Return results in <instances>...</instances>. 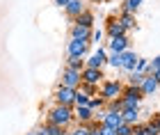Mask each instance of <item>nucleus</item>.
Instances as JSON below:
<instances>
[{
  "label": "nucleus",
  "mask_w": 160,
  "mask_h": 135,
  "mask_svg": "<svg viewBox=\"0 0 160 135\" xmlns=\"http://www.w3.org/2000/svg\"><path fill=\"white\" fill-rule=\"evenodd\" d=\"M46 119H48V122H53V124L64 126V128H69V126L76 122V115H73V108H71V105H60V103H55L53 108L48 110Z\"/></svg>",
  "instance_id": "obj_1"
},
{
  "label": "nucleus",
  "mask_w": 160,
  "mask_h": 135,
  "mask_svg": "<svg viewBox=\"0 0 160 135\" xmlns=\"http://www.w3.org/2000/svg\"><path fill=\"white\" fill-rule=\"evenodd\" d=\"M121 98H123V108H135V105L142 103V89L137 85H123V92H121Z\"/></svg>",
  "instance_id": "obj_2"
},
{
  "label": "nucleus",
  "mask_w": 160,
  "mask_h": 135,
  "mask_svg": "<svg viewBox=\"0 0 160 135\" xmlns=\"http://www.w3.org/2000/svg\"><path fill=\"white\" fill-rule=\"evenodd\" d=\"M121 92H123V82L121 80H103L98 85V94L105 98V101H110V98H117L121 96Z\"/></svg>",
  "instance_id": "obj_3"
},
{
  "label": "nucleus",
  "mask_w": 160,
  "mask_h": 135,
  "mask_svg": "<svg viewBox=\"0 0 160 135\" xmlns=\"http://www.w3.org/2000/svg\"><path fill=\"white\" fill-rule=\"evenodd\" d=\"M53 101L55 103H60V105H71L73 108V101H76V89H71V87H67V85H57V89L53 92Z\"/></svg>",
  "instance_id": "obj_4"
},
{
  "label": "nucleus",
  "mask_w": 160,
  "mask_h": 135,
  "mask_svg": "<svg viewBox=\"0 0 160 135\" xmlns=\"http://www.w3.org/2000/svg\"><path fill=\"white\" fill-rule=\"evenodd\" d=\"M108 64V48L105 46H98L89 58L85 60V67H92V69H103Z\"/></svg>",
  "instance_id": "obj_5"
},
{
  "label": "nucleus",
  "mask_w": 160,
  "mask_h": 135,
  "mask_svg": "<svg viewBox=\"0 0 160 135\" xmlns=\"http://www.w3.org/2000/svg\"><path fill=\"white\" fill-rule=\"evenodd\" d=\"M105 34L108 37H121V34H128L126 32V28L121 25V21H119V16L117 14H110V16L105 18Z\"/></svg>",
  "instance_id": "obj_6"
},
{
  "label": "nucleus",
  "mask_w": 160,
  "mask_h": 135,
  "mask_svg": "<svg viewBox=\"0 0 160 135\" xmlns=\"http://www.w3.org/2000/svg\"><path fill=\"white\" fill-rule=\"evenodd\" d=\"M67 53L85 58V55L89 53V39H76V37H71L69 44H67Z\"/></svg>",
  "instance_id": "obj_7"
},
{
  "label": "nucleus",
  "mask_w": 160,
  "mask_h": 135,
  "mask_svg": "<svg viewBox=\"0 0 160 135\" xmlns=\"http://www.w3.org/2000/svg\"><path fill=\"white\" fill-rule=\"evenodd\" d=\"M80 78H82V82H89V85H101L105 80V73L103 69H92V67H85L80 71Z\"/></svg>",
  "instance_id": "obj_8"
},
{
  "label": "nucleus",
  "mask_w": 160,
  "mask_h": 135,
  "mask_svg": "<svg viewBox=\"0 0 160 135\" xmlns=\"http://www.w3.org/2000/svg\"><path fill=\"white\" fill-rule=\"evenodd\" d=\"M126 48H130L128 34H121V37H108V53H123Z\"/></svg>",
  "instance_id": "obj_9"
},
{
  "label": "nucleus",
  "mask_w": 160,
  "mask_h": 135,
  "mask_svg": "<svg viewBox=\"0 0 160 135\" xmlns=\"http://www.w3.org/2000/svg\"><path fill=\"white\" fill-rule=\"evenodd\" d=\"M80 82H82L80 71L71 69V67H64V71H62V85H67V87H71V89H78Z\"/></svg>",
  "instance_id": "obj_10"
},
{
  "label": "nucleus",
  "mask_w": 160,
  "mask_h": 135,
  "mask_svg": "<svg viewBox=\"0 0 160 135\" xmlns=\"http://www.w3.org/2000/svg\"><path fill=\"white\" fill-rule=\"evenodd\" d=\"M158 87H160V82L153 78V73H144V80H142V85H140L142 94H144V96H153L156 92H158Z\"/></svg>",
  "instance_id": "obj_11"
},
{
  "label": "nucleus",
  "mask_w": 160,
  "mask_h": 135,
  "mask_svg": "<svg viewBox=\"0 0 160 135\" xmlns=\"http://www.w3.org/2000/svg\"><path fill=\"white\" fill-rule=\"evenodd\" d=\"M73 115H76V124H89L94 119V110L89 105H73Z\"/></svg>",
  "instance_id": "obj_12"
},
{
  "label": "nucleus",
  "mask_w": 160,
  "mask_h": 135,
  "mask_svg": "<svg viewBox=\"0 0 160 135\" xmlns=\"http://www.w3.org/2000/svg\"><path fill=\"white\" fill-rule=\"evenodd\" d=\"M85 9H87L85 0H69V5L64 7V12H67V16H69L71 21H76V18H78Z\"/></svg>",
  "instance_id": "obj_13"
},
{
  "label": "nucleus",
  "mask_w": 160,
  "mask_h": 135,
  "mask_svg": "<svg viewBox=\"0 0 160 135\" xmlns=\"http://www.w3.org/2000/svg\"><path fill=\"white\" fill-rule=\"evenodd\" d=\"M137 58H140V55H137L133 48H126V51L121 53V69L130 73V71L135 69V64H137Z\"/></svg>",
  "instance_id": "obj_14"
},
{
  "label": "nucleus",
  "mask_w": 160,
  "mask_h": 135,
  "mask_svg": "<svg viewBox=\"0 0 160 135\" xmlns=\"http://www.w3.org/2000/svg\"><path fill=\"white\" fill-rule=\"evenodd\" d=\"M103 124H105V126H110V128H117V126H121V124H123L121 112H117V110H105Z\"/></svg>",
  "instance_id": "obj_15"
},
{
  "label": "nucleus",
  "mask_w": 160,
  "mask_h": 135,
  "mask_svg": "<svg viewBox=\"0 0 160 135\" xmlns=\"http://www.w3.org/2000/svg\"><path fill=\"white\" fill-rule=\"evenodd\" d=\"M140 105H135V108H123L121 110V117H123V122L130 124V126H135L137 122H140Z\"/></svg>",
  "instance_id": "obj_16"
},
{
  "label": "nucleus",
  "mask_w": 160,
  "mask_h": 135,
  "mask_svg": "<svg viewBox=\"0 0 160 135\" xmlns=\"http://www.w3.org/2000/svg\"><path fill=\"white\" fill-rule=\"evenodd\" d=\"M92 30L94 28H87V25H80V23H73L71 25V37H76V39H89L92 37Z\"/></svg>",
  "instance_id": "obj_17"
},
{
  "label": "nucleus",
  "mask_w": 160,
  "mask_h": 135,
  "mask_svg": "<svg viewBox=\"0 0 160 135\" xmlns=\"http://www.w3.org/2000/svg\"><path fill=\"white\" fill-rule=\"evenodd\" d=\"M119 16V21H121V25L126 28V32H130V30H135V25H137V21H135V14H130V12H119L117 14Z\"/></svg>",
  "instance_id": "obj_18"
},
{
  "label": "nucleus",
  "mask_w": 160,
  "mask_h": 135,
  "mask_svg": "<svg viewBox=\"0 0 160 135\" xmlns=\"http://www.w3.org/2000/svg\"><path fill=\"white\" fill-rule=\"evenodd\" d=\"M142 128L147 135H160V115H153L147 124H142Z\"/></svg>",
  "instance_id": "obj_19"
},
{
  "label": "nucleus",
  "mask_w": 160,
  "mask_h": 135,
  "mask_svg": "<svg viewBox=\"0 0 160 135\" xmlns=\"http://www.w3.org/2000/svg\"><path fill=\"white\" fill-rule=\"evenodd\" d=\"M73 23H80V25H87V28H94V23H96V16H94L92 9H85L80 16L73 21Z\"/></svg>",
  "instance_id": "obj_20"
},
{
  "label": "nucleus",
  "mask_w": 160,
  "mask_h": 135,
  "mask_svg": "<svg viewBox=\"0 0 160 135\" xmlns=\"http://www.w3.org/2000/svg\"><path fill=\"white\" fill-rule=\"evenodd\" d=\"M43 128L48 131V135H67L69 133V128H64L60 124H53V122H48V119H46V124H43Z\"/></svg>",
  "instance_id": "obj_21"
},
{
  "label": "nucleus",
  "mask_w": 160,
  "mask_h": 135,
  "mask_svg": "<svg viewBox=\"0 0 160 135\" xmlns=\"http://www.w3.org/2000/svg\"><path fill=\"white\" fill-rule=\"evenodd\" d=\"M67 67L76 69V71H82L85 69V58H80V55H69L67 58Z\"/></svg>",
  "instance_id": "obj_22"
},
{
  "label": "nucleus",
  "mask_w": 160,
  "mask_h": 135,
  "mask_svg": "<svg viewBox=\"0 0 160 135\" xmlns=\"http://www.w3.org/2000/svg\"><path fill=\"white\" fill-rule=\"evenodd\" d=\"M105 110H117V112H121V110H123V98L117 96V98H110V101H105Z\"/></svg>",
  "instance_id": "obj_23"
},
{
  "label": "nucleus",
  "mask_w": 160,
  "mask_h": 135,
  "mask_svg": "<svg viewBox=\"0 0 160 135\" xmlns=\"http://www.w3.org/2000/svg\"><path fill=\"white\" fill-rule=\"evenodd\" d=\"M89 108H92L94 112H96V110H103V108H105V98L101 96V94L92 96V98H89Z\"/></svg>",
  "instance_id": "obj_24"
},
{
  "label": "nucleus",
  "mask_w": 160,
  "mask_h": 135,
  "mask_svg": "<svg viewBox=\"0 0 160 135\" xmlns=\"http://www.w3.org/2000/svg\"><path fill=\"white\" fill-rule=\"evenodd\" d=\"M142 80H144V73H142V71L133 69V71L128 73V85H137V87H140V85H142Z\"/></svg>",
  "instance_id": "obj_25"
},
{
  "label": "nucleus",
  "mask_w": 160,
  "mask_h": 135,
  "mask_svg": "<svg viewBox=\"0 0 160 135\" xmlns=\"http://www.w3.org/2000/svg\"><path fill=\"white\" fill-rule=\"evenodd\" d=\"M144 2V0H123V7L121 9L123 12H130V14H135L137 9H140V5Z\"/></svg>",
  "instance_id": "obj_26"
},
{
  "label": "nucleus",
  "mask_w": 160,
  "mask_h": 135,
  "mask_svg": "<svg viewBox=\"0 0 160 135\" xmlns=\"http://www.w3.org/2000/svg\"><path fill=\"white\" fill-rule=\"evenodd\" d=\"M78 89H82L89 98L98 94V85H89V82H80V87H78Z\"/></svg>",
  "instance_id": "obj_27"
},
{
  "label": "nucleus",
  "mask_w": 160,
  "mask_h": 135,
  "mask_svg": "<svg viewBox=\"0 0 160 135\" xmlns=\"http://www.w3.org/2000/svg\"><path fill=\"white\" fill-rule=\"evenodd\" d=\"M108 64L112 69H121V53H108Z\"/></svg>",
  "instance_id": "obj_28"
},
{
  "label": "nucleus",
  "mask_w": 160,
  "mask_h": 135,
  "mask_svg": "<svg viewBox=\"0 0 160 135\" xmlns=\"http://www.w3.org/2000/svg\"><path fill=\"white\" fill-rule=\"evenodd\" d=\"M103 37H105V30H101V28H98V30H92V37H89V44H103Z\"/></svg>",
  "instance_id": "obj_29"
},
{
  "label": "nucleus",
  "mask_w": 160,
  "mask_h": 135,
  "mask_svg": "<svg viewBox=\"0 0 160 135\" xmlns=\"http://www.w3.org/2000/svg\"><path fill=\"white\" fill-rule=\"evenodd\" d=\"M92 131H89V126L87 124H76V128H71L67 135H89Z\"/></svg>",
  "instance_id": "obj_30"
},
{
  "label": "nucleus",
  "mask_w": 160,
  "mask_h": 135,
  "mask_svg": "<svg viewBox=\"0 0 160 135\" xmlns=\"http://www.w3.org/2000/svg\"><path fill=\"white\" fill-rule=\"evenodd\" d=\"M73 103L76 105H89V96H87L82 89H76V101Z\"/></svg>",
  "instance_id": "obj_31"
},
{
  "label": "nucleus",
  "mask_w": 160,
  "mask_h": 135,
  "mask_svg": "<svg viewBox=\"0 0 160 135\" xmlns=\"http://www.w3.org/2000/svg\"><path fill=\"white\" fill-rule=\"evenodd\" d=\"M130 133H133V126L126 124V122H123L121 126H117V128H114V135H130Z\"/></svg>",
  "instance_id": "obj_32"
},
{
  "label": "nucleus",
  "mask_w": 160,
  "mask_h": 135,
  "mask_svg": "<svg viewBox=\"0 0 160 135\" xmlns=\"http://www.w3.org/2000/svg\"><path fill=\"white\" fill-rule=\"evenodd\" d=\"M135 69H137V71H142V73H149V60H147V58H137Z\"/></svg>",
  "instance_id": "obj_33"
},
{
  "label": "nucleus",
  "mask_w": 160,
  "mask_h": 135,
  "mask_svg": "<svg viewBox=\"0 0 160 135\" xmlns=\"http://www.w3.org/2000/svg\"><path fill=\"white\" fill-rule=\"evenodd\" d=\"M156 69H160V55H156L153 60H149V73H153Z\"/></svg>",
  "instance_id": "obj_34"
},
{
  "label": "nucleus",
  "mask_w": 160,
  "mask_h": 135,
  "mask_svg": "<svg viewBox=\"0 0 160 135\" xmlns=\"http://www.w3.org/2000/svg\"><path fill=\"white\" fill-rule=\"evenodd\" d=\"M130 135H147V133H144V128H142V124L137 122V124L133 126V133H130Z\"/></svg>",
  "instance_id": "obj_35"
},
{
  "label": "nucleus",
  "mask_w": 160,
  "mask_h": 135,
  "mask_svg": "<svg viewBox=\"0 0 160 135\" xmlns=\"http://www.w3.org/2000/svg\"><path fill=\"white\" fill-rule=\"evenodd\" d=\"M101 135H114V128H110V126L101 124Z\"/></svg>",
  "instance_id": "obj_36"
},
{
  "label": "nucleus",
  "mask_w": 160,
  "mask_h": 135,
  "mask_svg": "<svg viewBox=\"0 0 160 135\" xmlns=\"http://www.w3.org/2000/svg\"><path fill=\"white\" fill-rule=\"evenodd\" d=\"M55 5H57V7H67L69 0H55Z\"/></svg>",
  "instance_id": "obj_37"
},
{
  "label": "nucleus",
  "mask_w": 160,
  "mask_h": 135,
  "mask_svg": "<svg viewBox=\"0 0 160 135\" xmlns=\"http://www.w3.org/2000/svg\"><path fill=\"white\" fill-rule=\"evenodd\" d=\"M153 78H156L158 82H160V69H156V71H153Z\"/></svg>",
  "instance_id": "obj_38"
},
{
  "label": "nucleus",
  "mask_w": 160,
  "mask_h": 135,
  "mask_svg": "<svg viewBox=\"0 0 160 135\" xmlns=\"http://www.w3.org/2000/svg\"><path fill=\"white\" fill-rule=\"evenodd\" d=\"M37 135H48V131H46V128H43V126H41V128L37 131Z\"/></svg>",
  "instance_id": "obj_39"
},
{
  "label": "nucleus",
  "mask_w": 160,
  "mask_h": 135,
  "mask_svg": "<svg viewBox=\"0 0 160 135\" xmlns=\"http://www.w3.org/2000/svg\"><path fill=\"white\" fill-rule=\"evenodd\" d=\"M92 5H98V2H108V0H89Z\"/></svg>",
  "instance_id": "obj_40"
},
{
  "label": "nucleus",
  "mask_w": 160,
  "mask_h": 135,
  "mask_svg": "<svg viewBox=\"0 0 160 135\" xmlns=\"http://www.w3.org/2000/svg\"><path fill=\"white\" fill-rule=\"evenodd\" d=\"M89 135H101V128H98V131H92Z\"/></svg>",
  "instance_id": "obj_41"
},
{
  "label": "nucleus",
  "mask_w": 160,
  "mask_h": 135,
  "mask_svg": "<svg viewBox=\"0 0 160 135\" xmlns=\"http://www.w3.org/2000/svg\"><path fill=\"white\" fill-rule=\"evenodd\" d=\"M28 135H37V131H34V133H28Z\"/></svg>",
  "instance_id": "obj_42"
}]
</instances>
